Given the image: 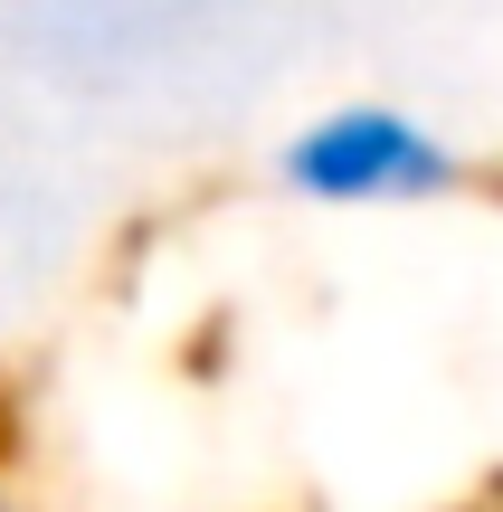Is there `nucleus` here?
I'll use <instances>...</instances> for the list:
<instances>
[{
	"label": "nucleus",
	"mask_w": 503,
	"mask_h": 512,
	"mask_svg": "<svg viewBox=\"0 0 503 512\" xmlns=\"http://www.w3.org/2000/svg\"><path fill=\"white\" fill-rule=\"evenodd\" d=\"M466 181L456 143L428 114L390 105V95H342L314 105L295 133L276 143V190L333 219H371V209H428Z\"/></svg>",
	"instance_id": "1"
},
{
	"label": "nucleus",
	"mask_w": 503,
	"mask_h": 512,
	"mask_svg": "<svg viewBox=\"0 0 503 512\" xmlns=\"http://www.w3.org/2000/svg\"><path fill=\"white\" fill-rule=\"evenodd\" d=\"M0 10H95V0H0Z\"/></svg>",
	"instance_id": "2"
},
{
	"label": "nucleus",
	"mask_w": 503,
	"mask_h": 512,
	"mask_svg": "<svg viewBox=\"0 0 503 512\" xmlns=\"http://www.w3.org/2000/svg\"><path fill=\"white\" fill-rule=\"evenodd\" d=\"M0 512H38V503H29V494H10V484H0Z\"/></svg>",
	"instance_id": "3"
}]
</instances>
